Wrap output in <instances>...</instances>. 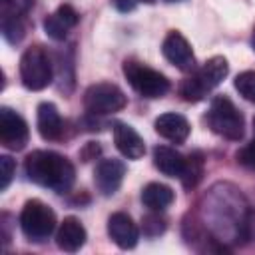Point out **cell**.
<instances>
[{
    "mask_svg": "<svg viewBox=\"0 0 255 255\" xmlns=\"http://www.w3.org/2000/svg\"><path fill=\"white\" fill-rule=\"evenodd\" d=\"M173 189L165 183L151 181L141 189V201L149 211H163L173 203Z\"/></svg>",
    "mask_w": 255,
    "mask_h": 255,
    "instance_id": "cell-18",
    "label": "cell"
},
{
    "mask_svg": "<svg viewBox=\"0 0 255 255\" xmlns=\"http://www.w3.org/2000/svg\"><path fill=\"white\" fill-rule=\"evenodd\" d=\"M108 235L120 249H131L137 243L139 231L128 213L118 211V213H112L108 219Z\"/></svg>",
    "mask_w": 255,
    "mask_h": 255,
    "instance_id": "cell-11",
    "label": "cell"
},
{
    "mask_svg": "<svg viewBox=\"0 0 255 255\" xmlns=\"http://www.w3.org/2000/svg\"><path fill=\"white\" fill-rule=\"evenodd\" d=\"M237 161L249 169H255V137L237 151Z\"/></svg>",
    "mask_w": 255,
    "mask_h": 255,
    "instance_id": "cell-24",
    "label": "cell"
},
{
    "mask_svg": "<svg viewBox=\"0 0 255 255\" xmlns=\"http://www.w3.org/2000/svg\"><path fill=\"white\" fill-rule=\"evenodd\" d=\"M86 239H88L86 227L76 217H66L60 223L58 231H56V243H58V247L64 249V251H68V253H74V251L82 249L84 243H86Z\"/></svg>",
    "mask_w": 255,
    "mask_h": 255,
    "instance_id": "cell-13",
    "label": "cell"
},
{
    "mask_svg": "<svg viewBox=\"0 0 255 255\" xmlns=\"http://www.w3.org/2000/svg\"><path fill=\"white\" fill-rule=\"evenodd\" d=\"M167 2H181V0H167Z\"/></svg>",
    "mask_w": 255,
    "mask_h": 255,
    "instance_id": "cell-28",
    "label": "cell"
},
{
    "mask_svg": "<svg viewBox=\"0 0 255 255\" xmlns=\"http://www.w3.org/2000/svg\"><path fill=\"white\" fill-rule=\"evenodd\" d=\"M253 129H255V118H253Z\"/></svg>",
    "mask_w": 255,
    "mask_h": 255,
    "instance_id": "cell-29",
    "label": "cell"
},
{
    "mask_svg": "<svg viewBox=\"0 0 255 255\" xmlns=\"http://www.w3.org/2000/svg\"><path fill=\"white\" fill-rule=\"evenodd\" d=\"M54 78V66L42 46H30L20 58V80L26 90H44Z\"/></svg>",
    "mask_w": 255,
    "mask_h": 255,
    "instance_id": "cell-4",
    "label": "cell"
},
{
    "mask_svg": "<svg viewBox=\"0 0 255 255\" xmlns=\"http://www.w3.org/2000/svg\"><path fill=\"white\" fill-rule=\"evenodd\" d=\"M207 124L211 128V131H215L217 135L231 139V141H239L245 133V120H243L241 112L225 96L213 98L209 112H207Z\"/></svg>",
    "mask_w": 255,
    "mask_h": 255,
    "instance_id": "cell-3",
    "label": "cell"
},
{
    "mask_svg": "<svg viewBox=\"0 0 255 255\" xmlns=\"http://www.w3.org/2000/svg\"><path fill=\"white\" fill-rule=\"evenodd\" d=\"M20 227L22 233L28 237V241L34 243H42L46 241L54 229H56V213L52 211V207H48L44 201L40 199H30L26 201V205L22 207L20 213Z\"/></svg>",
    "mask_w": 255,
    "mask_h": 255,
    "instance_id": "cell-5",
    "label": "cell"
},
{
    "mask_svg": "<svg viewBox=\"0 0 255 255\" xmlns=\"http://www.w3.org/2000/svg\"><path fill=\"white\" fill-rule=\"evenodd\" d=\"M139 0H112V4L116 6V10L120 12H131L135 6H137Z\"/></svg>",
    "mask_w": 255,
    "mask_h": 255,
    "instance_id": "cell-25",
    "label": "cell"
},
{
    "mask_svg": "<svg viewBox=\"0 0 255 255\" xmlns=\"http://www.w3.org/2000/svg\"><path fill=\"white\" fill-rule=\"evenodd\" d=\"M126 175V165L120 159H102L94 171V183L102 195H114Z\"/></svg>",
    "mask_w": 255,
    "mask_h": 255,
    "instance_id": "cell-10",
    "label": "cell"
},
{
    "mask_svg": "<svg viewBox=\"0 0 255 255\" xmlns=\"http://www.w3.org/2000/svg\"><path fill=\"white\" fill-rule=\"evenodd\" d=\"M141 231L147 237H157L165 231V219L159 215V211H151L141 217Z\"/></svg>",
    "mask_w": 255,
    "mask_h": 255,
    "instance_id": "cell-22",
    "label": "cell"
},
{
    "mask_svg": "<svg viewBox=\"0 0 255 255\" xmlns=\"http://www.w3.org/2000/svg\"><path fill=\"white\" fill-rule=\"evenodd\" d=\"M139 2H145V4H153L155 0H139Z\"/></svg>",
    "mask_w": 255,
    "mask_h": 255,
    "instance_id": "cell-27",
    "label": "cell"
},
{
    "mask_svg": "<svg viewBox=\"0 0 255 255\" xmlns=\"http://www.w3.org/2000/svg\"><path fill=\"white\" fill-rule=\"evenodd\" d=\"M0 18H2V36L10 44H18L24 38L22 16H18V14H0Z\"/></svg>",
    "mask_w": 255,
    "mask_h": 255,
    "instance_id": "cell-19",
    "label": "cell"
},
{
    "mask_svg": "<svg viewBox=\"0 0 255 255\" xmlns=\"http://www.w3.org/2000/svg\"><path fill=\"white\" fill-rule=\"evenodd\" d=\"M227 72H229V64L223 56L209 58L193 76H189L181 82V86H179L181 98L191 104L201 102L207 96V92H211L225 80Z\"/></svg>",
    "mask_w": 255,
    "mask_h": 255,
    "instance_id": "cell-2",
    "label": "cell"
},
{
    "mask_svg": "<svg viewBox=\"0 0 255 255\" xmlns=\"http://www.w3.org/2000/svg\"><path fill=\"white\" fill-rule=\"evenodd\" d=\"M14 171H16L14 159L10 155H0V189L2 191L10 185V181L14 177Z\"/></svg>",
    "mask_w": 255,
    "mask_h": 255,
    "instance_id": "cell-23",
    "label": "cell"
},
{
    "mask_svg": "<svg viewBox=\"0 0 255 255\" xmlns=\"http://www.w3.org/2000/svg\"><path fill=\"white\" fill-rule=\"evenodd\" d=\"M235 90L247 100V102H255V70H247L241 72L235 78Z\"/></svg>",
    "mask_w": 255,
    "mask_h": 255,
    "instance_id": "cell-21",
    "label": "cell"
},
{
    "mask_svg": "<svg viewBox=\"0 0 255 255\" xmlns=\"http://www.w3.org/2000/svg\"><path fill=\"white\" fill-rule=\"evenodd\" d=\"M161 54L169 64H173L181 72H191L195 68V56H193V50H191L189 42L185 40V36H181L175 30H171L163 38Z\"/></svg>",
    "mask_w": 255,
    "mask_h": 255,
    "instance_id": "cell-9",
    "label": "cell"
},
{
    "mask_svg": "<svg viewBox=\"0 0 255 255\" xmlns=\"http://www.w3.org/2000/svg\"><path fill=\"white\" fill-rule=\"evenodd\" d=\"M251 48L255 50V28H253V34H251Z\"/></svg>",
    "mask_w": 255,
    "mask_h": 255,
    "instance_id": "cell-26",
    "label": "cell"
},
{
    "mask_svg": "<svg viewBox=\"0 0 255 255\" xmlns=\"http://www.w3.org/2000/svg\"><path fill=\"white\" fill-rule=\"evenodd\" d=\"M128 104L126 94L110 82L92 84L84 94V106L92 116H108L124 110Z\"/></svg>",
    "mask_w": 255,
    "mask_h": 255,
    "instance_id": "cell-7",
    "label": "cell"
},
{
    "mask_svg": "<svg viewBox=\"0 0 255 255\" xmlns=\"http://www.w3.org/2000/svg\"><path fill=\"white\" fill-rule=\"evenodd\" d=\"M203 175V159L199 153H191L189 157H185V167L181 173V181L185 187H193Z\"/></svg>",
    "mask_w": 255,
    "mask_h": 255,
    "instance_id": "cell-20",
    "label": "cell"
},
{
    "mask_svg": "<svg viewBox=\"0 0 255 255\" xmlns=\"http://www.w3.org/2000/svg\"><path fill=\"white\" fill-rule=\"evenodd\" d=\"M153 165L167 177H181L183 167H185V157L169 145H155L153 147Z\"/></svg>",
    "mask_w": 255,
    "mask_h": 255,
    "instance_id": "cell-17",
    "label": "cell"
},
{
    "mask_svg": "<svg viewBox=\"0 0 255 255\" xmlns=\"http://www.w3.org/2000/svg\"><path fill=\"white\" fill-rule=\"evenodd\" d=\"M28 137H30V131H28V124L24 122V118L10 108H2L0 110V141H2V145L8 149L20 151L26 147Z\"/></svg>",
    "mask_w": 255,
    "mask_h": 255,
    "instance_id": "cell-8",
    "label": "cell"
},
{
    "mask_svg": "<svg viewBox=\"0 0 255 255\" xmlns=\"http://www.w3.org/2000/svg\"><path fill=\"white\" fill-rule=\"evenodd\" d=\"M155 131L169 139V141H175V143H181L187 139L189 135V122L181 116V114H175V112H167V114H161L157 120H155Z\"/></svg>",
    "mask_w": 255,
    "mask_h": 255,
    "instance_id": "cell-15",
    "label": "cell"
},
{
    "mask_svg": "<svg viewBox=\"0 0 255 255\" xmlns=\"http://www.w3.org/2000/svg\"><path fill=\"white\" fill-rule=\"evenodd\" d=\"M114 141L116 147L120 149V153L128 159H139L145 153V143L141 139V135L128 124L118 122L114 126Z\"/></svg>",
    "mask_w": 255,
    "mask_h": 255,
    "instance_id": "cell-12",
    "label": "cell"
},
{
    "mask_svg": "<svg viewBox=\"0 0 255 255\" xmlns=\"http://www.w3.org/2000/svg\"><path fill=\"white\" fill-rule=\"evenodd\" d=\"M24 169L30 181L42 187H50L58 193H66L76 179V169L72 161L56 151L46 149L32 151L24 161Z\"/></svg>",
    "mask_w": 255,
    "mask_h": 255,
    "instance_id": "cell-1",
    "label": "cell"
},
{
    "mask_svg": "<svg viewBox=\"0 0 255 255\" xmlns=\"http://www.w3.org/2000/svg\"><path fill=\"white\" fill-rule=\"evenodd\" d=\"M38 131L44 139H60L62 137V129H64V124H62V118H60V112L58 108L52 104V102H42L38 106Z\"/></svg>",
    "mask_w": 255,
    "mask_h": 255,
    "instance_id": "cell-16",
    "label": "cell"
},
{
    "mask_svg": "<svg viewBox=\"0 0 255 255\" xmlns=\"http://www.w3.org/2000/svg\"><path fill=\"white\" fill-rule=\"evenodd\" d=\"M78 12L70 4H64L44 20V30L52 40H64L66 34L78 24Z\"/></svg>",
    "mask_w": 255,
    "mask_h": 255,
    "instance_id": "cell-14",
    "label": "cell"
},
{
    "mask_svg": "<svg viewBox=\"0 0 255 255\" xmlns=\"http://www.w3.org/2000/svg\"><path fill=\"white\" fill-rule=\"evenodd\" d=\"M124 76L128 80V84L143 98H161L167 94L169 90V80L159 74L157 70L135 62V60H126L124 62Z\"/></svg>",
    "mask_w": 255,
    "mask_h": 255,
    "instance_id": "cell-6",
    "label": "cell"
}]
</instances>
